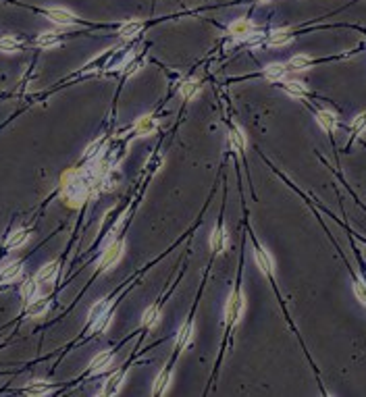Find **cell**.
Returning a JSON list of instances; mask_svg holds the SVG:
<instances>
[{
    "mask_svg": "<svg viewBox=\"0 0 366 397\" xmlns=\"http://www.w3.org/2000/svg\"><path fill=\"white\" fill-rule=\"evenodd\" d=\"M244 308H246V297L242 291H233L229 302H227V310H225V316H227V324H237L242 320L244 314Z\"/></svg>",
    "mask_w": 366,
    "mask_h": 397,
    "instance_id": "cell-1",
    "label": "cell"
},
{
    "mask_svg": "<svg viewBox=\"0 0 366 397\" xmlns=\"http://www.w3.org/2000/svg\"><path fill=\"white\" fill-rule=\"evenodd\" d=\"M123 256V242H112L106 250H104V256L100 260V268L102 271H108V268H112Z\"/></svg>",
    "mask_w": 366,
    "mask_h": 397,
    "instance_id": "cell-2",
    "label": "cell"
},
{
    "mask_svg": "<svg viewBox=\"0 0 366 397\" xmlns=\"http://www.w3.org/2000/svg\"><path fill=\"white\" fill-rule=\"evenodd\" d=\"M254 260H256V266L260 268V271H262L266 277H273L275 264H273V258H271L269 252H264L262 248H256V250H254Z\"/></svg>",
    "mask_w": 366,
    "mask_h": 397,
    "instance_id": "cell-3",
    "label": "cell"
},
{
    "mask_svg": "<svg viewBox=\"0 0 366 397\" xmlns=\"http://www.w3.org/2000/svg\"><path fill=\"white\" fill-rule=\"evenodd\" d=\"M227 244H229V235H227V231H225V227H217V229L213 231V235H210V248H213L217 254H223L225 250H227Z\"/></svg>",
    "mask_w": 366,
    "mask_h": 397,
    "instance_id": "cell-4",
    "label": "cell"
},
{
    "mask_svg": "<svg viewBox=\"0 0 366 397\" xmlns=\"http://www.w3.org/2000/svg\"><path fill=\"white\" fill-rule=\"evenodd\" d=\"M156 127H158L156 119L150 117V115H144V117H139L137 123H135V135H139V137L152 135L154 131H156Z\"/></svg>",
    "mask_w": 366,
    "mask_h": 397,
    "instance_id": "cell-5",
    "label": "cell"
},
{
    "mask_svg": "<svg viewBox=\"0 0 366 397\" xmlns=\"http://www.w3.org/2000/svg\"><path fill=\"white\" fill-rule=\"evenodd\" d=\"M48 19L54 21L56 25H71L75 21V15L71 11H65V9H50L48 11Z\"/></svg>",
    "mask_w": 366,
    "mask_h": 397,
    "instance_id": "cell-6",
    "label": "cell"
},
{
    "mask_svg": "<svg viewBox=\"0 0 366 397\" xmlns=\"http://www.w3.org/2000/svg\"><path fill=\"white\" fill-rule=\"evenodd\" d=\"M229 32H231L235 38H250V34L254 32V25H252L248 19H239V21L231 23Z\"/></svg>",
    "mask_w": 366,
    "mask_h": 397,
    "instance_id": "cell-7",
    "label": "cell"
},
{
    "mask_svg": "<svg viewBox=\"0 0 366 397\" xmlns=\"http://www.w3.org/2000/svg\"><path fill=\"white\" fill-rule=\"evenodd\" d=\"M316 123H318L325 131L337 129V117L333 115L331 110H318V112H316Z\"/></svg>",
    "mask_w": 366,
    "mask_h": 397,
    "instance_id": "cell-8",
    "label": "cell"
},
{
    "mask_svg": "<svg viewBox=\"0 0 366 397\" xmlns=\"http://www.w3.org/2000/svg\"><path fill=\"white\" fill-rule=\"evenodd\" d=\"M110 362H112V351H100L98 356L92 360V372L94 374H98V372H102V370H106V368L110 366Z\"/></svg>",
    "mask_w": 366,
    "mask_h": 397,
    "instance_id": "cell-9",
    "label": "cell"
},
{
    "mask_svg": "<svg viewBox=\"0 0 366 397\" xmlns=\"http://www.w3.org/2000/svg\"><path fill=\"white\" fill-rule=\"evenodd\" d=\"M179 92H181V96L186 98V100H194V98L198 96V92H200V81L198 79H186L181 83Z\"/></svg>",
    "mask_w": 366,
    "mask_h": 397,
    "instance_id": "cell-10",
    "label": "cell"
},
{
    "mask_svg": "<svg viewBox=\"0 0 366 397\" xmlns=\"http://www.w3.org/2000/svg\"><path fill=\"white\" fill-rule=\"evenodd\" d=\"M291 42V32L289 30H275L269 36V46H285Z\"/></svg>",
    "mask_w": 366,
    "mask_h": 397,
    "instance_id": "cell-11",
    "label": "cell"
},
{
    "mask_svg": "<svg viewBox=\"0 0 366 397\" xmlns=\"http://www.w3.org/2000/svg\"><path fill=\"white\" fill-rule=\"evenodd\" d=\"M229 144H231V148H233L235 152H244V150H246V135H244V131L239 129V127L231 129V133H229Z\"/></svg>",
    "mask_w": 366,
    "mask_h": 397,
    "instance_id": "cell-12",
    "label": "cell"
},
{
    "mask_svg": "<svg viewBox=\"0 0 366 397\" xmlns=\"http://www.w3.org/2000/svg\"><path fill=\"white\" fill-rule=\"evenodd\" d=\"M56 275H59V264H46L42 271L38 273V277H36V281L38 283H52L54 279H56Z\"/></svg>",
    "mask_w": 366,
    "mask_h": 397,
    "instance_id": "cell-13",
    "label": "cell"
},
{
    "mask_svg": "<svg viewBox=\"0 0 366 397\" xmlns=\"http://www.w3.org/2000/svg\"><path fill=\"white\" fill-rule=\"evenodd\" d=\"M19 275H21V264L19 262H9L3 271H0V277H3V281H7V283L19 279Z\"/></svg>",
    "mask_w": 366,
    "mask_h": 397,
    "instance_id": "cell-14",
    "label": "cell"
},
{
    "mask_svg": "<svg viewBox=\"0 0 366 397\" xmlns=\"http://www.w3.org/2000/svg\"><path fill=\"white\" fill-rule=\"evenodd\" d=\"M264 77L271 79V81H279L285 77V65H279V63H273L264 69Z\"/></svg>",
    "mask_w": 366,
    "mask_h": 397,
    "instance_id": "cell-15",
    "label": "cell"
},
{
    "mask_svg": "<svg viewBox=\"0 0 366 397\" xmlns=\"http://www.w3.org/2000/svg\"><path fill=\"white\" fill-rule=\"evenodd\" d=\"M192 337H194V324H192V322L183 324L181 331H179V337H177V347H179V349H183L186 345H190Z\"/></svg>",
    "mask_w": 366,
    "mask_h": 397,
    "instance_id": "cell-16",
    "label": "cell"
},
{
    "mask_svg": "<svg viewBox=\"0 0 366 397\" xmlns=\"http://www.w3.org/2000/svg\"><path fill=\"white\" fill-rule=\"evenodd\" d=\"M121 380H123V372H115V374H112V376L106 380V385H104L102 393H104V395H115V393H119Z\"/></svg>",
    "mask_w": 366,
    "mask_h": 397,
    "instance_id": "cell-17",
    "label": "cell"
},
{
    "mask_svg": "<svg viewBox=\"0 0 366 397\" xmlns=\"http://www.w3.org/2000/svg\"><path fill=\"white\" fill-rule=\"evenodd\" d=\"M168 382H171V370H162V372L158 374L156 382H154L152 393H154V395H162V393H164V389L168 387Z\"/></svg>",
    "mask_w": 366,
    "mask_h": 397,
    "instance_id": "cell-18",
    "label": "cell"
},
{
    "mask_svg": "<svg viewBox=\"0 0 366 397\" xmlns=\"http://www.w3.org/2000/svg\"><path fill=\"white\" fill-rule=\"evenodd\" d=\"M46 310H48V300H44V297H36L34 302H30V308H27L30 316H42Z\"/></svg>",
    "mask_w": 366,
    "mask_h": 397,
    "instance_id": "cell-19",
    "label": "cell"
},
{
    "mask_svg": "<svg viewBox=\"0 0 366 397\" xmlns=\"http://www.w3.org/2000/svg\"><path fill=\"white\" fill-rule=\"evenodd\" d=\"M142 322L146 324V327H156V324L160 322V312H158V308L156 306H150L146 312H144V318H142Z\"/></svg>",
    "mask_w": 366,
    "mask_h": 397,
    "instance_id": "cell-20",
    "label": "cell"
},
{
    "mask_svg": "<svg viewBox=\"0 0 366 397\" xmlns=\"http://www.w3.org/2000/svg\"><path fill=\"white\" fill-rule=\"evenodd\" d=\"M50 389H52L50 382H46V380H36V382H32V385L25 389V393H27V395H44V393H48Z\"/></svg>",
    "mask_w": 366,
    "mask_h": 397,
    "instance_id": "cell-21",
    "label": "cell"
},
{
    "mask_svg": "<svg viewBox=\"0 0 366 397\" xmlns=\"http://www.w3.org/2000/svg\"><path fill=\"white\" fill-rule=\"evenodd\" d=\"M310 63H312V59L308 54H295L293 59L289 61V67L293 71H300V69H308V67H310Z\"/></svg>",
    "mask_w": 366,
    "mask_h": 397,
    "instance_id": "cell-22",
    "label": "cell"
},
{
    "mask_svg": "<svg viewBox=\"0 0 366 397\" xmlns=\"http://www.w3.org/2000/svg\"><path fill=\"white\" fill-rule=\"evenodd\" d=\"M27 239H30V233H27L25 229H19V231H15L11 235V239H9V248H21Z\"/></svg>",
    "mask_w": 366,
    "mask_h": 397,
    "instance_id": "cell-23",
    "label": "cell"
},
{
    "mask_svg": "<svg viewBox=\"0 0 366 397\" xmlns=\"http://www.w3.org/2000/svg\"><path fill=\"white\" fill-rule=\"evenodd\" d=\"M56 44H59V36L56 34H42L36 40V46H40V48H52Z\"/></svg>",
    "mask_w": 366,
    "mask_h": 397,
    "instance_id": "cell-24",
    "label": "cell"
},
{
    "mask_svg": "<svg viewBox=\"0 0 366 397\" xmlns=\"http://www.w3.org/2000/svg\"><path fill=\"white\" fill-rule=\"evenodd\" d=\"M38 281H32V279H27L25 283H23V297L27 302H34L36 297H38V285H36Z\"/></svg>",
    "mask_w": 366,
    "mask_h": 397,
    "instance_id": "cell-25",
    "label": "cell"
},
{
    "mask_svg": "<svg viewBox=\"0 0 366 397\" xmlns=\"http://www.w3.org/2000/svg\"><path fill=\"white\" fill-rule=\"evenodd\" d=\"M108 312V302L106 300H102V302H98V304H94L92 306V310H90V318L92 320H98L100 316H104Z\"/></svg>",
    "mask_w": 366,
    "mask_h": 397,
    "instance_id": "cell-26",
    "label": "cell"
},
{
    "mask_svg": "<svg viewBox=\"0 0 366 397\" xmlns=\"http://www.w3.org/2000/svg\"><path fill=\"white\" fill-rule=\"evenodd\" d=\"M139 27H142V23L139 21H129V23H125L121 30H119V34L123 36V38H131V36H135L137 32H139Z\"/></svg>",
    "mask_w": 366,
    "mask_h": 397,
    "instance_id": "cell-27",
    "label": "cell"
},
{
    "mask_svg": "<svg viewBox=\"0 0 366 397\" xmlns=\"http://www.w3.org/2000/svg\"><path fill=\"white\" fill-rule=\"evenodd\" d=\"M285 92L289 94V96H295V98H302L304 94H306V88L302 86L300 81H289V83H285Z\"/></svg>",
    "mask_w": 366,
    "mask_h": 397,
    "instance_id": "cell-28",
    "label": "cell"
},
{
    "mask_svg": "<svg viewBox=\"0 0 366 397\" xmlns=\"http://www.w3.org/2000/svg\"><path fill=\"white\" fill-rule=\"evenodd\" d=\"M21 48V44L15 38H3L0 40V50L3 52H17Z\"/></svg>",
    "mask_w": 366,
    "mask_h": 397,
    "instance_id": "cell-29",
    "label": "cell"
},
{
    "mask_svg": "<svg viewBox=\"0 0 366 397\" xmlns=\"http://www.w3.org/2000/svg\"><path fill=\"white\" fill-rule=\"evenodd\" d=\"M351 131H354L356 135H360V133H364L366 131V112H362V115H358L354 121H351Z\"/></svg>",
    "mask_w": 366,
    "mask_h": 397,
    "instance_id": "cell-30",
    "label": "cell"
},
{
    "mask_svg": "<svg viewBox=\"0 0 366 397\" xmlns=\"http://www.w3.org/2000/svg\"><path fill=\"white\" fill-rule=\"evenodd\" d=\"M110 320H112L110 314H104V316H100L98 320H94V331H96V333H98V331H106V327L110 324Z\"/></svg>",
    "mask_w": 366,
    "mask_h": 397,
    "instance_id": "cell-31",
    "label": "cell"
},
{
    "mask_svg": "<svg viewBox=\"0 0 366 397\" xmlns=\"http://www.w3.org/2000/svg\"><path fill=\"white\" fill-rule=\"evenodd\" d=\"M354 293L358 295V300H360V304H362V306H366V287L362 285V283H360V281H356V283H354Z\"/></svg>",
    "mask_w": 366,
    "mask_h": 397,
    "instance_id": "cell-32",
    "label": "cell"
},
{
    "mask_svg": "<svg viewBox=\"0 0 366 397\" xmlns=\"http://www.w3.org/2000/svg\"><path fill=\"white\" fill-rule=\"evenodd\" d=\"M100 148H102V139H98V141H94V144L88 148V152H86V156L88 158H94V156L100 152Z\"/></svg>",
    "mask_w": 366,
    "mask_h": 397,
    "instance_id": "cell-33",
    "label": "cell"
}]
</instances>
